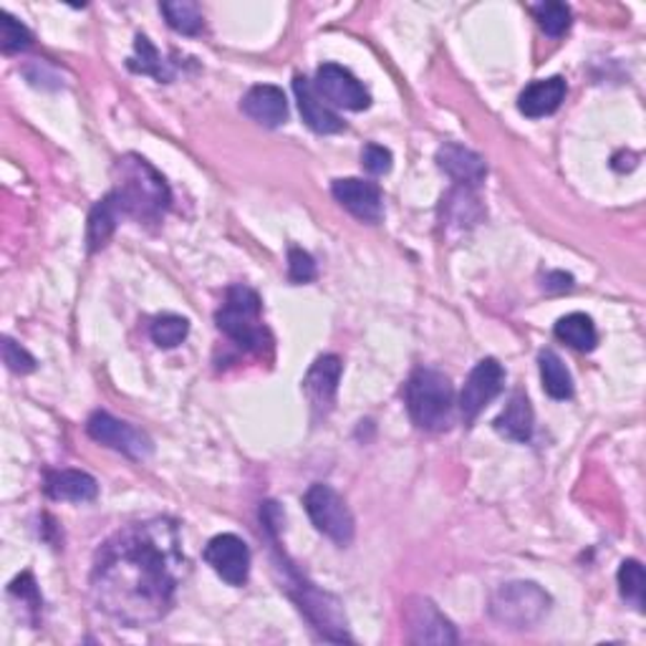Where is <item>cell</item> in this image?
<instances>
[{"mask_svg":"<svg viewBox=\"0 0 646 646\" xmlns=\"http://www.w3.org/2000/svg\"><path fill=\"white\" fill-rule=\"evenodd\" d=\"M187 573L177 523L152 518L117 530L99 548L91 596L104 614L127 626L154 624L170 614Z\"/></svg>","mask_w":646,"mask_h":646,"instance_id":"6da1fadb","label":"cell"},{"mask_svg":"<svg viewBox=\"0 0 646 646\" xmlns=\"http://www.w3.org/2000/svg\"><path fill=\"white\" fill-rule=\"evenodd\" d=\"M111 197L117 200L121 215L139 223H160L172 203L168 180L139 154H125L117 160Z\"/></svg>","mask_w":646,"mask_h":646,"instance_id":"7a4b0ae2","label":"cell"},{"mask_svg":"<svg viewBox=\"0 0 646 646\" xmlns=\"http://www.w3.org/2000/svg\"><path fill=\"white\" fill-rule=\"evenodd\" d=\"M405 401L412 422L424 432L450 430L455 417V387L438 369H417L405 387Z\"/></svg>","mask_w":646,"mask_h":646,"instance_id":"3957f363","label":"cell"},{"mask_svg":"<svg viewBox=\"0 0 646 646\" xmlns=\"http://www.w3.org/2000/svg\"><path fill=\"white\" fill-rule=\"evenodd\" d=\"M260 295L248 286H230L225 293L223 309L217 311V329L223 331L230 342L246 348L250 354L263 356L273 348V336L260 319Z\"/></svg>","mask_w":646,"mask_h":646,"instance_id":"277c9868","label":"cell"},{"mask_svg":"<svg viewBox=\"0 0 646 646\" xmlns=\"http://www.w3.org/2000/svg\"><path fill=\"white\" fill-rule=\"evenodd\" d=\"M491 618L508 628H530L551 611V596L532 581L503 583L491 596Z\"/></svg>","mask_w":646,"mask_h":646,"instance_id":"5b68a950","label":"cell"},{"mask_svg":"<svg viewBox=\"0 0 646 646\" xmlns=\"http://www.w3.org/2000/svg\"><path fill=\"white\" fill-rule=\"evenodd\" d=\"M305 513L319 532H323L329 540H334L336 546H348L354 540L356 523L354 515L348 510V505L342 495H338L331 485L316 483L311 485L303 495Z\"/></svg>","mask_w":646,"mask_h":646,"instance_id":"8992f818","label":"cell"},{"mask_svg":"<svg viewBox=\"0 0 646 646\" xmlns=\"http://www.w3.org/2000/svg\"><path fill=\"white\" fill-rule=\"evenodd\" d=\"M291 571V569H288ZM293 586H286L295 599V604L309 616V622L319 628L321 636H326L331 642H352L346 628V614L338 601L331 593L311 586L309 581H303L299 573L291 571Z\"/></svg>","mask_w":646,"mask_h":646,"instance_id":"52a82bcc","label":"cell"},{"mask_svg":"<svg viewBox=\"0 0 646 646\" xmlns=\"http://www.w3.org/2000/svg\"><path fill=\"white\" fill-rule=\"evenodd\" d=\"M86 432H89L94 442L117 450L132 460H147L154 450L152 440L142 430H137L129 422H121V419L111 417L109 412H94L89 422H86Z\"/></svg>","mask_w":646,"mask_h":646,"instance_id":"ba28073f","label":"cell"},{"mask_svg":"<svg viewBox=\"0 0 646 646\" xmlns=\"http://www.w3.org/2000/svg\"><path fill=\"white\" fill-rule=\"evenodd\" d=\"M313 89L319 91L326 104H334V107L348 111H364L372 104V94L366 91V86L348 68L338 64L319 66L316 78H313Z\"/></svg>","mask_w":646,"mask_h":646,"instance_id":"9c48e42d","label":"cell"},{"mask_svg":"<svg viewBox=\"0 0 646 646\" xmlns=\"http://www.w3.org/2000/svg\"><path fill=\"white\" fill-rule=\"evenodd\" d=\"M407 639L412 644H457L455 626L430 599L414 596L405 606Z\"/></svg>","mask_w":646,"mask_h":646,"instance_id":"30bf717a","label":"cell"},{"mask_svg":"<svg viewBox=\"0 0 646 646\" xmlns=\"http://www.w3.org/2000/svg\"><path fill=\"white\" fill-rule=\"evenodd\" d=\"M342 372H344V364L336 354H323L311 364V369L303 379V395L305 399H309L313 422L326 419L331 414V409H334Z\"/></svg>","mask_w":646,"mask_h":646,"instance_id":"8fae6325","label":"cell"},{"mask_svg":"<svg viewBox=\"0 0 646 646\" xmlns=\"http://www.w3.org/2000/svg\"><path fill=\"white\" fill-rule=\"evenodd\" d=\"M505 387V369L497 359H483L470 372L465 387L460 391V414L465 424H473L477 414L500 395Z\"/></svg>","mask_w":646,"mask_h":646,"instance_id":"7c38bea8","label":"cell"},{"mask_svg":"<svg viewBox=\"0 0 646 646\" xmlns=\"http://www.w3.org/2000/svg\"><path fill=\"white\" fill-rule=\"evenodd\" d=\"M205 561L225 583L230 586H246L250 575V548L235 532L215 536L205 546Z\"/></svg>","mask_w":646,"mask_h":646,"instance_id":"4fadbf2b","label":"cell"},{"mask_svg":"<svg viewBox=\"0 0 646 646\" xmlns=\"http://www.w3.org/2000/svg\"><path fill=\"white\" fill-rule=\"evenodd\" d=\"M336 203H342L348 213L359 217L362 223H379L384 215V197L381 187L377 182L359 180V177H346V180H334L331 185Z\"/></svg>","mask_w":646,"mask_h":646,"instance_id":"5bb4252c","label":"cell"},{"mask_svg":"<svg viewBox=\"0 0 646 646\" xmlns=\"http://www.w3.org/2000/svg\"><path fill=\"white\" fill-rule=\"evenodd\" d=\"M438 164L450 180L457 182V187L475 190L487 174V164H485L483 157L473 150H467V147L457 144V142H448V144L440 147Z\"/></svg>","mask_w":646,"mask_h":646,"instance_id":"9a60e30c","label":"cell"},{"mask_svg":"<svg viewBox=\"0 0 646 646\" xmlns=\"http://www.w3.org/2000/svg\"><path fill=\"white\" fill-rule=\"evenodd\" d=\"M293 91L295 99H299V109L305 125H309L316 134H336L344 129L342 117L336 115L334 109L329 107L326 101L321 99L319 91L313 89V82L305 76L293 78Z\"/></svg>","mask_w":646,"mask_h":646,"instance_id":"2e32d148","label":"cell"},{"mask_svg":"<svg viewBox=\"0 0 646 646\" xmlns=\"http://www.w3.org/2000/svg\"><path fill=\"white\" fill-rule=\"evenodd\" d=\"M243 115H248L252 121L263 125L268 129H276L288 121V101L283 89L273 84H258L243 96L240 101Z\"/></svg>","mask_w":646,"mask_h":646,"instance_id":"e0dca14e","label":"cell"},{"mask_svg":"<svg viewBox=\"0 0 646 646\" xmlns=\"http://www.w3.org/2000/svg\"><path fill=\"white\" fill-rule=\"evenodd\" d=\"M566 99V78L561 76H551V78H538L530 86H526L518 99V109L520 115H526L528 119H540V117H551L553 111H558Z\"/></svg>","mask_w":646,"mask_h":646,"instance_id":"ac0fdd59","label":"cell"},{"mask_svg":"<svg viewBox=\"0 0 646 646\" xmlns=\"http://www.w3.org/2000/svg\"><path fill=\"white\" fill-rule=\"evenodd\" d=\"M43 491L51 500H68V503H89L99 495V485L96 480L84 473V470H54L46 475V485Z\"/></svg>","mask_w":646,"mask_h":646,"instance_id":"d6986e66","label":"cell"},{"mask_svg":"<svg viewBox=\"0 0 646 646\" xmlns=\"http://www.w3.org/2000/svg\"><path fill=\"white\" fill-rule=\"evenodd\" d=\"M495 430L513 442H528L532 438V407L526 395H513L508 405L495 419Z\"/></svg>","mask_w":646,"mask_h":646,"instance_id":"ffe728a7","label":"cell"},{"mask_svg":"<svg viewBox=\"0 0 646 646\" xmlns=\"http://www.w3.org/2000/svg\"><path fill=\"white\" fill-rule=\"evenodd\" d=\"M119 217H125V215H121L117 200L111 197V192H109L107 197H101L99 203L94 205L91 215H89V228H86V243H89V252H96L107 246V243L111 240V235H115V230H117Z\"/></svg>","mask_w":646,"mask_h":646,"instance_id":"44dd1931","label":"cell"},{"mask_svg":"<svg viewBox=\"0 0 646 646\" xmlns=\"http://www.w3.org/2000/svg\"><path fill=\"white\" fill-rule=\"evenodd\" d=\"M538 366H540V381H543V389L548 397L561 399V401L573 397L571 372L566 369L561 356L551 352V348H546V352H540L538 356Z\"/></svg>","mask_w":646,"mask_h":646,"instance_id":"7402d4cb","label":"cell"},{"mask_svg":"<svg viewBox=\"0 0 646 646\" xmlns=\"http://www.w3.org/2000/svg\"><path fill=\"white\" fill-rule=\"evenodd\" d=\"M553 331L563 344H569L575 352H593L599 344L596 326H593V321L586 313H569V316L558 319Z\"/></svg>","mask_w":646,"mask_h":646,"instance_id":"603a6c76","label":"cell"},{"mask_svg":"<svg viewBox=\"0 0 646 646\" xmlns=\"http://www.w3.org/2000/svg\"><path fill=\"white\" fill-rule=\"evenodd\" d=\"M160 11L168 19L170 29L182 33V36H197L205 29V15L195 0H168L160 6Z\"/></svg>","mask_w":646,"mask_h":646,"instance_id":"cb8c5ba5","label":"cell"},{"mask_svg":"<svg viewBox=\"0 0 646 646\" xmlns=\"http://www.w3.org/2000/svg\"><path fill=\"white\" fill-rule=\"evenodd\" d=\"M129 68H132V72H137V74L154 76L157 82H164V84L172 82V76H174L172 66L162 58L160 51L152 46V41L142 36V33H139L137 41H134V56L129 58Z\"/></svg>","mask_w":646,"mask_h":646,"instance_id":"d4e9b609","label":"cell"},{"mask_svg":"<svg viewBox=\"0 0 646 646\" xmlns=\"http://www.w3.org/2000/svg\"><path fill=\"white\" fill-rule=\"evenodd\" d=\"M442 203V209H448V220H444L448 225H475L483 217L480 200L470 187H455Z\"/></svg>","mask_w":646,"mask_h":646,"instance_id":"484cf974","label":"cell"},{"mask_svg":"<svg viewBox=\"0 0 646 646\" xmlns=\"http://www.w3.org/2000/svg\"><path fill=\"white\" fill-rule=\"evenodd\" d=\"M644 566L636 558H628L618 569V591H622L626 604H632L636 611H644Z\"/></svg>","mask_w":646,"mask_h":646,"instance_id":"4316f807","label":"cell"},{"mask_svg":"<svg viewBox=\"0 0 646 646\" xmlns=\"http://www.w3.org/2000/svg\"><path fill=\"white\" fill-rule=\"evenodd\" d=\"M187 334H190V321L182 316H174V313L154 319V323L150 326L152 342L160 348L180 346L187 338Z\"/></svg>","mask_w":646,"mask_h":646,"instance_id":"83f0119b","label":"cell"},{"mask_svg":"<svg viewBox=\"0 0 646 646\" xmlns=\"http://www.w3.org/2000/svg\"><path fill=\"white\" fill-rule=\"evenodd\" d=\"M530 11L536 15L540 29H543L551 39L563 36V33L571 29V8L566 3H538L532 6Z\"/></svg>","mask_w":646,"mask_h":646,"instance_id":"f1b7e54d","label":"cell"},{"mask_svg":"<svg viewBox=\"0 0 646 646\" xmlns=\"http://www.w3.org/2000/svg\"><path fill=\"white\" fill-rule=\"evenodd\" d=\"M33 36L21 21H15L11 13H0V49L3 54H21L31 49Z\"/></svg>","mask_w":646,"mask_h":646,"instance_id":"f546056e","label":"cell"},{"mask_svg":"<svg viewBox=\"0 0 646 646\" xmlns=\"http://www.w3.org/2000/svg\"><path fill=\"white\" fill-rule=\"evenodd\" d=\"M288 278L293 283H311L316 278V263L309 252L301 248L288 250Z\"/></svg>","mask_w":646,"mask_h":646,"instance_id":"4dcf8cb0","label":"cell"},{"mask_svg":"<svg viewBox=\"0 0 646 646\" xmlns=\"http://www.w3.org/2000/svg\"><path fill=\"white\" fill-rule=\"evenodd\" d=\"M3 362L13 374H31L36 369V359L13 338H3Z\"/></svg>","mask_w":646,"mask_h":646,"instance_id":"1f68e13d","label":"cell"},{"mask_svg":"<svg viewBox=\"0 0 646 646\" xmlns=\"http://www.w3.org/2000/svg\"><path fill=\"white\" fill-rule=\"evenodd\" d=\"M391 162H395V157L387 150V147L381 144H366L362 150V164L364 170L369 174H387L391 170Z\"/></svg>","mask_w":646,"mask_h":646,"instance_id":"d6a6232c","label":"cell"},{"mask_svg":"<svg viewBox=\"0 0 646 646\" xmlns=\"http://www.w3.org/2000/svg\"><path fill=\"white\" fill-rule=\"evenodd\" d=\"M11 593H13V596H19L23 604L29 606L33 614H36V618L41 616V593H39L36 581H33L31 573L19 575V579L11 583Z\"/></svg>","mask_w":646,"mask_h":646,"instance_id":"836d02e7","label":"cell"},{"mask_svg":"<svg viewBox=\"0 0 646 646\" xmlns=\"http://www.w3.org/2000/svg\"><path fill=\"white\" fill-rule=\"evenodd\" d=\"M543 288L548 293H563V291H571L573 288V276L563 273V270H556V273H548L543 278Z\"/></svg>","mask_w":646,"mask_h":646,"instance_id":"e575fe53","label":"cell"}]
</instances>
